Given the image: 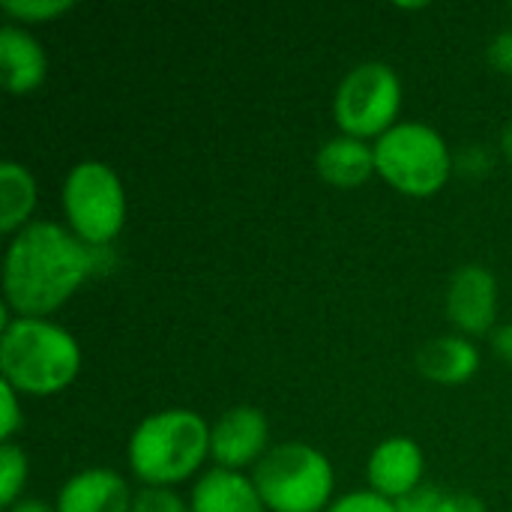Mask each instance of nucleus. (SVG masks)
<instances>
[{
	"label": "nucleus",
	"instance_id": "nucleus-6",
	"mask_svg": "<svg viewBox=\"0 0 512 512\" xmlns=\"http://www.w3.org/2000/svg\"><path fill=\"white\" fill-rule=\"evenodd\" d=\"M63 225L93 249H111L126 228V186L102 159L75 162L60 186Z\"/></svg>",
	"mask_w": 512,
	"mask_h": 512
},
{
	"label": "nucleus",
	"instance_id": "nucleus-25",
	"mask_svg": "<svg viewBox=\"0 0 512 512\" xmlns=\"http://www.w3.org/2000/svg\"><path fill=\"white\" fill-rule=\"evenodd\" d=\"M441 512H489L483 498L471 495V492H444Z\"/></svg>",
	"mask_w": 512,
	"mask_h": 512
},
{
	"label": "nucleus",
	"instance_id": "nucleus-22",
	"mask_svg": "<svg viewBox=\"0 0 512 512\" xmlns=\"http://www.w3.org/2000/svg\"><path fill=\"white\" fill-rule=\"evenodd\" d=\"M489 171H492V156H489L486 147L468 144V147L456 150V174L477 180V177H486Z\"/></svg>",
	"mask_w": 512,
	"mask_h": 512
},
{
	"label": "nucleus",
	"instance_id": "nucleus-5",
	"mask_svg": "<svg viewBox=\"0 0 512 512\" xmlns=\"http://www.w3.org/2000/svg\"><path fill=\"white\" fill-rule=\"evenodd\" d=\"M249 477L267 512H327L339 498L330 456L306 441L270 447Z\"/></svg>",
	"mask_w": 512,
	"mask_h": 512
},
{
	"label": "nucleus",
	"instance_id": "nucleus-3",
	"mask_svg": "<svg viewBox=\"0 0 512 512\" xmlns=\"http://www.w3.org/2000/svg\"><path fill=\"white\" fill-rule=\"evenodd\" d=\"M210 459V423L192 408H162L147 414L129 435L126 462L141 486L177 489L201 477Z\"/></svg>",
	"mask_w": 512,
	"mask_h": 512
},
{
	"label": "nucleus",
	"instance_id": "nucleus-21",
	"mask_svg": "<svg viewBox=\"0 0 512 512\" xmlns=\"http://www.w3.org/2000/svg\"><path fill=\"white\" fill-rule=\"evenodd\" d=\"M0 411H3L0 438L3 441H15V435L24 426V396L18 390H12L6 381H0Z\"/></svg>",
	"mask_w": 512,
	"mask_h": 512
},
{
	"label": "nucleus",
	"instance_id": "nucleus-18",
	"mask_svg": "<svg viewBox=\"0 0 512 512\" xmlns=\"http://www.w3.org/2000/svg\"><path fill=\"white\" fill-rule=\"evenodd\" d=\"M72 6H75L72 0H3L0 12L6 15V21L30 27V24H51L66 12H72Z\"/></svg>",
	"mask_w": 512,
	"mask_h": 512
},
{
	"label": "nucleus",
	"instance_id": "nucleus-10",
	"mask_svg": "<svg viewBox=\"0 0 512 512\" xmlns=\"http://www.w3.org/2000/svg\"><path fill=\"white\" fill-rule=\"evenodd\" d=\"M426 477V453L414 438L393 435L384 438L366 462V480L369 489L378 492L387 501H402L411 492H417Z\"/></svg>",
	"mask_w": 512,
	"mask_h": 512
},
{
	"label": "nucleus",
	"instance_id": "nucleus-12",
	"mask_svg": "<svg viewBox=\"0 0 512 512\" xmlns=\"http://www.w3.org/2000/svg\"><path fill=\"white\" fill-rule=\"evenodd\" d=\"M48 78V54L42 42L21 24L0 27V81L12 96L39 90Z\"/></svg>",
	"mask_w": 512,
	"mask_h": 512
},
{
	"label": "nucleus",
	"instance_id": "nucleus-15",
	"mask_svg": "<svg viewBox=\"0 0 512 512\" xmlns=\"http://www.w3.org/2000/svg\"><path fill=\"white\" fill-rule=\"evenodd\" d=\"M192 512H267L252 477L240 471L210 468L192 483Z\"/></svg>",
	"mask_w": 512,
	"mask_h": 512
},
{
	"label": "nucleus",
	"instance_id": "nucleus-16",
	"mask_svg": "<svg viewBox=\"0 0 512 512\" xmlns=\"http://www.w3.org/2000/svg\"><path fill=\"white\" fill-rule=\"evenodd\" d=\"M39 204V186L27 165L15 159L0 162V231L6 237H15L21 228H27Z\"/></svg>",
	"mask_w": 512,
	"mask_h": 512
},
{
	"label": "nucleus",
	"instance_id": "nucleus-9",
	"mask_svg": "<svg viewBox=\"0 0 512 512\" xmlns=\"http://www.w3.org/2000/svg\"><path fill=\"white\" fill-rule=\"evenodd\" d=\"M270 453V420L255 405H234L210 423V459L225 471H246Z\"/></svg>",
	"mask_w": 512,
	"mask_h": 512
},
{
	"label": "nucleus",
	"instance_id": "nucleus-19",
	"mask_svg": "<svg viewBox=\"0 0 512 512\" xmlns=\"http://www.w3.org/2000/svg\"><path fill=\"white\" fill-rule=\"evenodd\" d=\"M132 512H192L189 498H183L177 489H153V486H141L135 492Z\"/></svg>",
	"mask_w": 512,
	"mask_h": 512
},
{
	"label": "nucleus",
	"instance_id": "nucleus-8",
	"mask_svg": "<svg viewBox=\"0 0 512 512\" xmlns=\"http://www.w3.org/2000/svg\"><path fill=\"white\" fill-rule=\"evenodd\" d=\"M498 309H501V291L498 279L483 264H462L444 294V312L447 321L459 336H492L498 327Z\"/></svg>",
	"mask_w": 512,
	"mask_h": 512
},
{
	"label": "nucleus",
	"instance_id": "nucleus-4",
	"mask_svg": "<svg viewBox=\"0 0 512 512\" xmlns=\"http://www.w3.org/2000/svg\"><path fill=\"white\" fill-rule=\"evenodd\" d=\"M372 147L378 177L405 198H435L456 174L453 147L423 120H399Z\"/></svg>",
	"mask_w": 512,
	"mask_h": 512
},
{
	"label": "nucleus",
	"instance_id": "nucleus-11",
	"mask_svg": "<svg viewBox=\"0 0 512 512\" xmlns=\"http://www.w3.org/2000/svg\"><path fill=\"white\" fill-rule=\"evenodd\" d=\"M135 492L114 468H84L72 474L57 498V512H132Z\"/></svg>",
	"mask_w": 512,
	"mask_h": 512
},
{
	"label": "nucleus",
	"instance_id": "nucleus-17",
	"mask_svg": "<svg viewBox=\"0 0 512 512\" xmlns=\"http://www.w3.org/2000/svg\"><path fill=\"white\" fill-rule=\"evenodd\" d=\"M30 477V462L27 453L18 441H3L0 444V507H12L15 501L24 498Z\"/></svg>",
	"mask_w": 512,
	"mask_h": 512
},
{
	"label": "nucleus",
	"instance_id": "nucleus-7",
	"mask_svg": "<svg viewBox=\"0 0 512 512\" xmlns=\"http://www.w3.org/2000/svg\"><path fill=\"white\" fill-rule=\"evenodd\" d=\"M402 78L384 60H363L351 66L333 93V120L342 135L375 144L399 123Z\"/></svg>",
	"mask_w": 512,
	"mask_h": 512
},
{
	"label": "nucleus",
	"instance_id": "nucleus-28",
	"mask_svg": "<svg viewBox=\"0 0 512 512\" xmlns=\"http://www.w3.org/2000/svg\"><path fill=\"white\" fill-rule=\"evenodd\" d=\"M501 153H504V159L512 165V123L501 132Z\"/></svg>",
	"mask_w": 512,
	"mask_h": 512
},
{
	"label": "nucleus",
	"instance_id": "nucleus-26",
	"mask_svg": "<svg viewBox=\"0 0 512 512\" xmlns=\"http://www.w3.org/2000/svg\"><path fill=\"white\" fill-rule=\"evenodd\" d=\"M489 345H492V354L504 363L512 366V321L510 324H498L489 336Z\"/></svg>",
	"mask_w": 512,
	"mask_h": 512
},
{
	"label": "nucleus",
	"instance_id": "nucleus-2",
	"mask_svg": "<svg viewBox=\"0 0 512 512\" xmlns=\"http://www.w3.org/2000/svg\"><path fill=\"white\" fill-rule=\"evenodd\" d=\"M81 345L54 318H18L3 309L0 378L30 399L66 393L81 375Z\"/></svg>",
	"mask_w": 512,
	"mask_h": 512
},
{
	"label": "nucleus",
	"instance_id": "nucleus-20",
	"mask_svg": "<svg viewBox=\"0 0 512 512\" xmlns=\"http://www.w3.org/2000/svg\"><path fill=\"white\" fill-rule=\"evenodd\" d=\"M327 512H396V504L381 498L378 492L372 489H354V492H345L339 495Z\"/></svg>",
	"mask_w": 512,
	"mask_h": 512
},
{
	"label": "nucleus",
	"instance_id": "nucleus-23",
	"mask_svg": "<svg viewBox=\"0 0 512 512\" xmlns=\"http://www.w3.org/2000/svg\"><path fill=\"white\" fill-rule=\"evenodd\" d=\"M486 57H489V66L501 75H510L512 78V27L507 30H498L486 48Z\"/></svg>",
	"mask_w": 512,
	"mask_h": 512
},
{
	"label": "nucleus",
	"instance_id": "nucleus-13",
	"mask_svg": "<svg viewBox=\"0 0 512 512\" xmlns=\"http://www.w3.org/2000/svg\"><path fill=\"white\" fill-rule=\"evenodd\" d=\"M417 372L438 387H462L480 372V348L459 333L435 336L417 351Z\"/></svg>",
	"mask_w": 512,
	"mask_h": 512
},
{
	"label": "nucleus",
	"instance_id": "nucleus-14",
	"mask_svg": "<svg viewBox=\"0 0 512 512\" xmlns=\"http://www.w3.org/2000/svg\"><path fill=\"white\" fill-rule=\"evenodd\" d=\"M315 171L333 189H345V192L360 189L363 183H369L378 174L375 171V147L369 141L339 132L318 147Z\"/></svg>",
	"mask_w": 512,
	"mask_h": 512
},
{
	"label": "nucleus",
	"instance_id": "nucleus-24",
	"mask_svg": "<svg viewBox=\"0 0 512 512\" xmlns=\"http://www.w3.org/2000/svg\"><path fill=\"white\" fill-rule=\"evenodd\" d=\"M441 501H444V492L441 489L420 486L408 498L396 501V512H441Z\"/></svg>",
	"mask_w": 512,
	"mask_h": 512
},
{
	"label": "nucleus",
	"instance_id": "nucleus-1",
	"mask_svg": "<svg viewBox=\"0 0 512 512\" xmlns=\"http://www.w3.org/2000/svg\"><path fill=\"white\" fill-rule=\"evenodd\" d=\"M105 252L81 243L63 222H30L3 252V309L18 318H51L99 273Z\"/></svg>",
	"mask_w": 512,
	"mask_h": 512
},
{
	"label": "nucleus",
	"instance_id": "nucleus-27",
	"mask_svg": "<svg viewBox=\"0 0 512 512\" xmlns=\"http://www.w3.org/2000/svg\"><path fill=\"white\" fill-rule=\"evenodd\" d=\"M3 512H57L54 504H48V501H42V498H21V501H15L12 507H6Z\"/></svg>",
	"mask_w": 512,
	"mask_h": 512
}]
</instances>
